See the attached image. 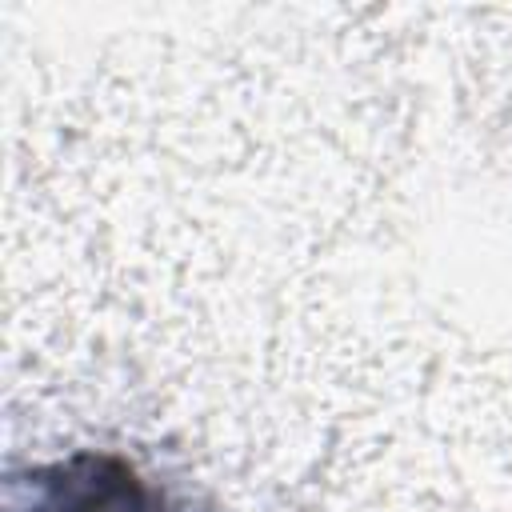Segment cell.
I'll return each mask as SVG.
<instances>
[{
  "label": "cell",
  "mask_w": 512,
  "mask_h": 512,
  "mask_svg": "<svg viewBox=\"0 0 512 512\" xmlns=\"http://www.w3.org/2000/svg\"><path fill=\"white\" fill-rule=\"evenodd\" d=\"M32 512H148V496L128 464L76 456L36 480Z\"/></svg>",
  "instance_id": "obj_1"
}]
</instances>
